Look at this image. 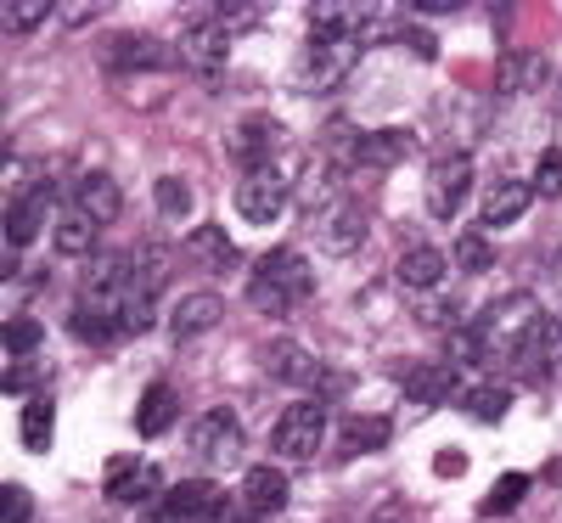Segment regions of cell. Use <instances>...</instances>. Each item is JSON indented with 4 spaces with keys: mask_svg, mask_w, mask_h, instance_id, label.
I'll return each mask as SVG.
<instances>
[{
    "mask_svg": "<svg viewBox=\"0 0 562 523\" xmlns=\"http://www.w3.org/2000/svg\"><path fill=\"white\" fill-rule=\"evenodd\" d=\"M315 293V270L299 248H270L259 265H254V281H248V304L270 321L293 315L304 299Z\"/></svg>",
    "mask_w": 562,
    "mask_h": 523,
    "instance_id": "cell-1",
    "label": "cell"
},
{
    "mask_svg": "<svg viewBox=\"0 0 562 523\" xmlns=\"http://www.w3.org/2000/svg\"><path fill=\"white\" fill-rule=\"evenodd\" d=\"M473 332L484 338V355H512V360H529V349L540 344V332H546V315L529 293H512V299H495Z\"/></svg>",
    "mask_w": 562,
    "mask_h": 523,
    "instance_id": "cell-2",
    "label": "cell"
},
{
    "mask_svg": "<svg viewBox=\"0 0 562 523\" xmlns=\"http://www.w3.org/2000/svg\"><path fill=\"white\" fill-rule=\"evenodd\" d=\"M321 439H326V405H315V400L288 405L276 416V427H270V450L281 461H310L321 450Z\"/></svg>",
    "mask_w": 562,
    "mask_h": 523,
    "instance_id": "cell-3",
    "label": "cell"
},
{
    "mask_svg": "<svg viewBox=\"0 0 562 523\" xmlns=\"http://www.w3.org/2000/svg\"><path fill=\"white\" fill-rule=\"evenodd\" d=\"M220 518H225V490L209 479H186V485L164 490V501L147 523H220Z\"/></svg>",
    "mask_w": 562,
    "mask_h": 523,
    "instance_id": "cell-4",
    "label": "cell"
},
{
    "mask_svg": "<svg viewBox=\"0 0 562 523\" xmlns=\"http://www.w3.org/2000/svg\"><path fill=\"white\" fill-rule=\"evenodd\" d=\"M243 445H248V434H243L237 411L214 405V411H203V416L192 422V456H198V461L231 467V461H243Z\"/></svg>",
    "mask_w": 562,
    "mask_h": 523,
    "instance_id": "cell-5",
    "label": "cell"
},
{
    "mask_svg": "<svg viewBox=\"0 0 562 523\" xmlns=\"http://www.w3.org/2000/svg\"><path fill=\"white\" fill-rule=\"evenodd\" d=\"M293 203V186H288V175H281L276 164L270 169H254V175H243L237 180V214L248 220V225H270V220H281V209Z\"/></svg>",
    "mask_w": 562,
    "mask_h": 523,
    "instance_id": "cell-6",
    "label": "cell"
},
{
    "mask_svg": "<svg viewBox=\"0 0 562 523\" xmlns=\"http://www.w3.org/2000/svg\"><path fill=\"white\" fill-rule=\"evenodd\" d=\"M259 366L276 377V383H293V389H321L326 383V366L293 338H265L259 344Z\"/></svg>",
    "mask_w": 562,
    "mask_h": 523,
    "instance_id": "cell-7",
    "label": "cell"
},
{
    "mask_svg": "<svg viewBox=\"0 0 562 523\" xmlns=\"http://www.w3.org/2000/svg\"><path fill=\"white\" fill-rule=\"evenodd\" d=\"M467 192H473V158H467V153H445L434 164V175H428V209H434V220H456Z\"/></svg>",
    "mask_w": 562,
    "mask_h": 523,
    "instance_id": "cell-8",
    "label": "cell"
},
{
    "mask_svg": "<svg viewBox=\"0 0 562 523\" xmlns=\"http://www.w3.org/2000/svg\"><path fill=\"white\" fill-rule=\"evenodd\" d=\"M349 68H355V40L349 34L344 40H310V52L299 63V79L310 90H333V85H344Z\"/></svg>",
    "mask_w": 562,
    "mask_h": 523,
    "instance_id": "cell-9",
    "label": "cell"
},
{
    "mask_svg": "<svg viewBox=\"0 0 562 523\" xmlns=\"http://www.w3.org/2000/svg\"><path fill=\"white\" fill-rule=\"evenodd\" d=\"M108 496L119 507H147L158 496V467L153 461H135V456H113L108 461Z\"/></svg>",
    "mask_w": 562,
    "mask_h": 523,
    "instance_id": "cell-10",
    "label": "cell"
},
{
    "mask_svg": "<svg viewBox=\"0 0 562 523\" xmlns=\"http://www.w3.org/2000/svg\"><path fill=\"white\" fill-rule=\"evenodd\" d=\"M281 147V124L276 119H243L231 130V158L243 164V175L254 169H270V153Z\"/></svg>",
    "mask_w": 562,
    "mask_h": 523,
    "instance_id": "cell-11",
    "label": "cell"
},
{
    "mask_svg": "<svg viewBox=\"0 0 562 523\" xmlns=\"http://www.w3.org/2000/svg\"><path fill=\"white\" fill-rule=\"evenodd\" d=\"M315 225H321V248L326 254H355L360 236H366V209L355 198H338L326 214H315Z\"/></svg>",
    "mask_w": 562,
    "mask_h": 523,
    "instance_id": "cell-12",
    "label": "cell"
},
{
    "mask_svg": "<svg viewBox=\"0 0 562 523\" xmlns=\"http://www.w3.org/2000/svg\"><path fill=\"white\" fill-rule=\"evenodd\" d=\"M102 63H108V68H169V45L153 40V34L124 29V34H108Z\"/></svg>",
    "mask_w": 562,
    "mask_h": 523,
    "instance_id": "cell-13",
    "label": "cell"
},
{
    "mask_svg": "<svg viewBox=\"0 0 562 523\" xmlns=\"http://www.w3.org/2000/svg\"><path fill=\"white\" fill-rule=\"evenodd\" d=\"M225 321V299L220 293H186L175 310H169V332L175 338H203Z\"/></svg>",
    "mask_w": 562,
    "mask_h": 523,
    "instance_id": "cell-14",
    "label": "cell"
},
{
    "mask_svg": "<svg viewBox=\"0 0 562 523\" xmlns=\"http://www.w3.org/2000/svg\"><path fill=\"white\" fill-rule=\"evenodd\" d=\"M394 281H400V288L405 293H434L439 288V281H445V254L439 248H428V243H416V248H405L400 254V265H394Z\"/></svg>",
    "mask_w": 562,
    "mask_h": 523,
    "instance_id": "cell-15",
    "label": "cell"
},
{
    "mask_svg": "<svg viewBox=\"0 0 562 523\" xmlns=\"http://www.w3.org/2000/svg\"><path fill=\"white\" fill-rule=\"evenodd\" d=\"M225 52H231V23L225 18H203V23L186 29V40H180V57L198 63V68H220Z\"/></svg>",
    "mask_w": 562,
    "mask_h": 523,
    "instance_id": "cell-16",
    "label": "cell"
},
{
    "mask_svg": "<svg viewBox=\"0 0 562 523\" xmlns=\"http://www.w3.org/2000/svg\"><path fill=\"white\" fill-rule=\"evenodd\" d=\"M400 389L416 405H445L450 389H456V371L450 366H434V360H416V366H400Z\"/></svg>",
    "mask_w": 562,
    "mask_h": 523,
    "instance_id": "cell-17",
    "label": "cell"
},
{
    "mask_svg": "<svg viewBox=\"0 0 562 523\" xmlns=\"http://www.w3.org/2000/svg\"><path fill=\"white\" fill-rule=\"evenodd\" d=\"M45 209H52V192H45V186H34V192H18V198L7 203V248H29V243H34Z\"/></svg>",
    "mask_w": 562,
    "mask_h": 523,
    "instance_id": "cell-18",
    "label": "cell"
},
{
    "mask_svg": "<svg viewBox=\"0 0 562 523\" xmlns=\"http://www.w3.org/2000/svg\"><path fill=\"white\" fill-rule=\"evenodd\" d=\"M74 209H79V214H90L97 225L119 220V209H124L119 180H113V175H102V169H90V175L79 180V192H74Z\"/></svg>",
    "mask_w": 562,
    "mask_h": 523,
    "instance_id": "cell-19",
    "label": "cell"
},
{
    "mask_svg": "<svg viewBox=\"0 0 562 523\" xmlns=\"http://www.w3.org/2000/svg\"><path fill=\"white\" fill-rule=\"evenodd\" d=\"M288 496H293V485H288V472H281V467H248L243 472V501L259 518L281 512V507H288Z\"/></svg>",
    "mask_w": 562,
    "mask_h": 523,
    "instance_id": "cell-20",
    "label": "cell"
},
{
    "mask_svg": "<svg viewBox=\"0 0 562 523\" xmlns=\"http://www.w3.org/2000/svg\"><path fill=\"white\" fill-rule=\"evenodd\" d=\"M321 164L326 169H355V164H366V135L349 124V119H333V124H326L321 130Z\"/></svg>",
    "mask_w": 562,
    "mask_h": 523,
    "instance_id": "cell-21",
    "label": "cell"
},
{
    "mask_svg": "<svg viewBox=\"0 0 562 523\" xmlns=\"http://www.w3.org/2000/svg\"><path fill=\"white\" fill-rule=\"evenodd\" d=\"M535 203V180H495L490 192H484V225H512V220H524V209Z\"/></svg>",
    "mask_w": 562,
    "mask_h": 523,
    "instance_id": "cell-22",
    "label": "cell"
},
{
    "mask_svg": "<svg viewBox=\"0 0 562 523\" xmlns=\"http://www.w3.org/2000/svg\"><path fill=\"white\" fill-rule=\"evenodd\" d=\"M175 416H180V394L169 383H153L147 394H140V405H135V434L158 439V434H169V427H175Z\"/></svg>",
    "mask_w": 562,
    "mask_h": 523,
    "instance_id": "cell-23",
    "label": "cell"
},
{
    "mask_svg": "<svg viewBox=\"0 0 562 523\" xmlns=\"http://www.w3.org/2000/svg\"><path fill=\"white\" fill-rule=\"evenodd\" d=\"M389 445V416H338V456H366Z\"/></svg>",
    "mask_w": 562,
    "mask_h": 523,
    "instance_id": "cell-24",
    "label": "cell"
},
{
    "mask_svg": "<svg viewBox=\"0 0 562 523\" xmlns=\"http://www.w3.org/2000/svg\"><path fill=\"white\" fill-rule=\"evenodd\" d=\"M186 254H192V265H203V270H231L237 265V243L220 231V225H198L192 236H186Z\"/></svg>",
    "mask_w": 562,
    "mask_h": 523,
    "instance_id": "cell-25",
    "label": "cell"
},
{
    "mask_svg": "<svg viewBox=\"0 0 562 523\" xmlns=\"http://www.w3.org/2000/svg\"><path fill=\"white\" fill-rule=\"evenodd\" d=\"M97 220L90 214H79V209H63L57 214V225H52V243H57V254H68V259H85V254H97Z\"/></svg>",
    "mask_w": 562,
    "mask_h": 523,
    "instance_id": "cell-26",
    "label": "cell"
},
{
    "mask_svg": "<svg viewBox=\"0 0 562 523\" xmlns=\"http://www.w3.org/2000/svg\"><path fill=\"white\" fill-rule=\"evenodd\" d=\"M68 326H74V338H79V344H97V349H108V344L130 338L124 321H119V315H108V310H97V304H74Z\"/></svg>",
    "mask_w": 562,
    "mask_h": 523,
    "instance_id": "cell-27",
    "label": "cell"
},
{
    "mask_svg": "<svg viewBox=\"0 0 562 523\" xmlns=\"http://www.w3.org/2000/svg\"><path fill=\"white\" fill-rule=\"evenodd\" d=\"M411 147H416L411 130H378V135H366V164L371 169H394V164L411 158Z\"/></svg>",
    "mask_w": 562,
    "mask_h": 523,
    "instance_id": "cell-28",
    "label": "cell"
},
{
    "mask_svg": "<svg viewBox=\"0 0 562 523\" xmlns=\"http://www.w3.org/2000/svg\"><path fill=\"white\" fill-rule=\"evenodd\" d=\"M461 411L479 416V422H501V416L512 411V389H501V383H473V389H461Z\"/></svg>",
    "mask_w": 562,
    "mask_h": 523,
    "instance_id": "cell-29",
    "label": "cell"
},
{
    "mask_svg": "<svg viewBox=\"0 0 562 523\" xmlns=\"http://www.w3.org/2000/svg\"><path fill=\"white\" fill-rule=\"evenodd\" d=\"M529 496V479H524V472H501V479H495V490L484 496V507L479 512H490V518H506L512 507H518Z\"/></svg>",
    "mask_w": 562,
    "mask_h": 523,
    "instance_id": "cell-30",
    "label": "cell"
},
{
    "mask_svg": "<svg viewBox=\"0 0 562 523\" xmlns=\"http://www.w3.org/2000/svg\"><path fill=\"white\" fill-rule=\"evenodd\" d=\"M456 265H461L467 276L490 270V265H495V248H490V236H473V231H461V236H456Z\"/></svg>",
    "mask_w": 562,
    "mask_h": 523,
    "instance_id": "cell-31",
    "label": "cell"
},
{
    "mask_svg": "<svg viewBox=\"0 0 562 523\" xmlns=\"http://www.w3.org/2000/svg\"><path fill=\"white\" fill-rule=\"evenodd\" d=\"M52 12H57L52 0H7V34H29V29H40Z\"/></svg>",
    "mask_w": 562,
    "mask_h": 523,
    "instance_id": "cell-32",
    "label": "cell"
},
{
    "mask_svg": "<svg viewBox=\"0 0 562 523\" xmlns=\"http://www.w3.org/2000/svg\"><path fill=\"white\" fill-rule=\"evenodd\" d=\"M23 445L29 450L52 445V400H29V411H23Z\"/></svg>",
    "mask_w": 562,
    "mask_h": 523,
    "instance_id": "cell-33",
    "label": "cell"
},
{
    "mask_svg": "<svg viewBox=\"0 0 562 523\" xmlns=\"http://www.w3.org/2000/svg\"><path fill=\"white\" fill-rule=\"evenodd\" d=\"M153 192H158V209H164L169 220H186V214H192V186H186V180L164 175V180L153 186Z\"/></svg>",
    "mask_w": 562,
    "mask_h": 523,
    "instance_id": "cell-34",
    "label": "cell"
},
{
    "mask_svg": "<svg viewBox=\"0 0 562 523\" xmlns=\"http://www.w3.org/2000/svg\"><path fill=\"white\" fill-rule=\"evenodd\" d=\"M40 338H45L40 321H29V315H12V321H7V355H34Z\"/></svg>",
    "mask_w": 562,
    "mask_h": 523,
    "instance_id": "cell-35",
    "label": "cell"
},
{
    "mask_svg": "<svg viewBox=\"0 0 562 523\" xmlns=\"http://www.w3.org/2000/svg\"><path fill=\"white\" fill-rule=\"evenodd\" d=\"M0 523H34V496L23 485H0Z\"/></svg>",
    "mask_w": 562,
    "mask_h": 523,
    "instance_id": "cell-36",
    "label": "cell"
},
{
    "mask_svg": "<svg viewBox=\"0 0 562 523\" xmlns=\"http://www.w3.org/2000/svg\"><path fill=\"white\" fill-rule=\"evenodd\" d=\"M535 198H562V153L551 147L535 169Z\"/></svg>",
    "mask_w": 562,
    "mask_h": 523,
    "instance_id": "cell-37",
    "label": "cell"
},
{
    "mask_svg": "<svg viewBox=\"0 0 562 523\" xmlns=\"http://www.w3.org/2000/svg\"><path fill=\"white\" fill-rule=\"evenodd\" d=\"M529 366H562V321H546L540 344L529 349Z\"/></svg>",
    "mask_w": 562,
    "mask_h": 523,
    "instance_id": "cell-38",
    "label": "cell"
},
{
    "mask_svg": "<svg viewBox=\"0 0 562 523\" xmlns=\"http://www.w3.org/2000/svg\"><path fill=\"white\" fill-rule=\"evenodd\" d=\"M400 40L411 45V52H416L422 63H434V52H439V45H434V34H428V29H416V23H411V29H400Z\"/></svg>",
    "mask_w": 562,
    "mask_h": 523,
    "instance_id": "cell-39",
    "label": "cell"
},
{
    "mask_svg": "<svg viewBox=\"0 0 562 523\" xmlns=\"http://www.w3.org/2000/svg\"><path fill=\"white\" fill-rule=\"evenodd\" d=\"M434 472H439V479H461L467 456H461V450H439V456H434Z\"/></svg>",
    "mask_w": 562,
    "mask_h": 523,
    "instance_id": "cell-40",
    "label": "cell"
},
{
    "mask_svg": "<svg viewBox=\"0 0 562 523\" xmlns=\"http://www.w3.org/2000/svg\"><path fill=\"white\" fill-rule=\"evenodd\" d=\"M34 383H40V371H34V366H7V394H12V389L23 394V389H34Z\"/></svg>",
    "mask_w": 562,
    "mask_h": 523,
    "instance_id": "cell-41",
    "label": "cell"
},
{
    "mask_svg": "<svg viewBox=\"0 0 562 523\" xmlns=\"http://www.w3.org/2000/svg\"><path fill=\"white\" fill-rule=\"evenodd\" d=\"M422 315H428V321H456V310H450V304H422Z\"/></svg>",
    "mask_w": 562,
    "mask_h": 523,
    "instance_id": "cell-42",
    "label": "cell"
},
{
    "mask_svg": "<svg viewBox=\"0 0 562 523\" xmlns=\"http://www.w3.org/2000/svg\"><path fill=\"white\" fill-rule=\"evenodd\" d=\"M378 523H405V518H394V512H389V518H378Z\"/></svg>",
    "mask_w": 562,
    "mask_h": 523,
    "instance_id": "cell-43",
    "label": "cell"
},
{
    "mask_svg": "<svg viewBox=\"0 0 562 523\" xmlns=\"http://www.w3.org/2000/svg\"><path fill=\"white\" fill-rule=\"evenodd\" d=\"M557 276H562V259H557Z\"/></svg>",
    "mask_w": 562,
    "mask_h": 523,
    "instance_id": "cell-44",
    "label": "cell"
}]
</instances>
